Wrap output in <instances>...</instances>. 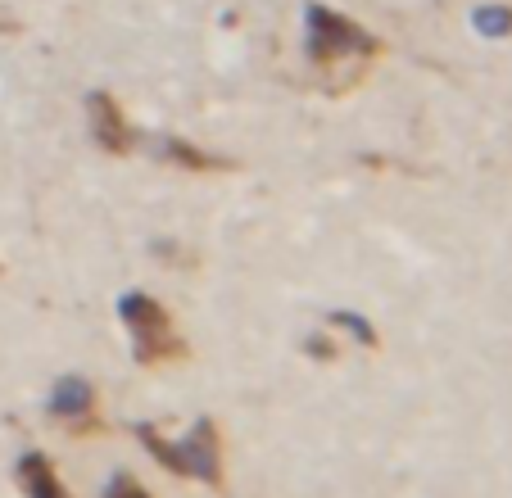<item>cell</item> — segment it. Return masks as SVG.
I'll list each match as a JSON object with an SVG mask.
<instances>
[{"mask_svg":"<svg viewBox=\"0 0 512 498\" xmlns=\"http://www.w3.org/2000/svg\"><path fill=\"white\" fill-rule=\"evenodd\" d=\"M136 440L145 444V453H150L159 467L173 471V476L200 480V485L218 489V494L227 489V471H223V431H218V422H213V417H200V422L186 431V440H168V435H159V426L141 422V426H136Z\"/></svg>","mask_w":512,"mask_h":498,"instance_id":"cell-1","label":"cell"},{"mask_svg":"<svg viewBox=\"0 0 512 498\" xmlns=\"http://www.w3.org/2000/svg\"><path fill=\"white\" fill-rule=\"evenodd\" d=\"M304 23H309V59L322 68V73H340L345 64L363 68L368 59L381 55V41L372 37L363 23L327 10V5H318V0L304 10Z\"/></svg>","mask_w":512,"mask_h":498,"instance_id":"cell-2","label":"cell"},{"mask_svg":"<svg viewBox=\"0 0 512 498\" xmlns=\"http://www.w3.org/2000/svg\"><path fill=\"white\" fill-rule=\"evenodd\" d=\"M118 317L123 326L132 331V354L141 367H164V363H182L191 349L186 340L173 331V317L168 308L159 304L155 295H145V290H127L118 299Z\"/></svg>","mask_w":512,"mask_h":498,"instance_id":"cell-3","label":"cell"},{"mask_svg":"<svg viewBox=\"0 0 512 498\" xmlns=\"http://www.w3.org/2000/svg\"><path fill=\"white\" fill-rule=\"evenodd\" d=\"M50 417L55 422H64L73 435H91L100 431V399H96V385L82 381V376H64V381H55V390H50Z\"/></svg>","mask_w":512,"mask_h":498,"instance_id":"cell-4","label":"cell"},{"mask_svg":"<svg viewBox=\"0 0 512 498\" xmlns=\"http://www.w3.org/2000/svg\"><path fill=\"white\" fill-rule=\"evenodd\" d=\"M87 114H91V136L105 154H127L136 145L132 127H127V114L118 109V100L109 91H91L87 100Z\"/></svg>","mask_w":512,"mask_h":498,"instance_id":"cell-5","label":"cell"},{"mask_svg":"<svg viewBox=\"0 0 512 498\" xmlns=\"http://www.w3.org/2000/svg\"><path fill=\"white\" fill-rule=\"evenodd\" d=\"M14 476H19V485H23V494L28 498H73L64 489V480H59V471H55V462L46 458V453H23L19 458V467H14Z\"/></svg>","mask_w":512,"mask_h":498,"instance_id":"cell-6","label":"cell"},{"mask_svg":"<svg viewBox=\"0 0 512 498\" xmlns=\"http://www.w3.org/2000/svg\"><path fill=\"white\" fill-rule=\"evenodd\" d=\"M159 154H164L168 163H177V168H186V173H227V168H236L232 159H218V154L195 150V145L182 141V136H168V141H159Z\"/></svg>","mask_w":512,"mask_h":498,"instance_id":"cell-7","label":"cell"},{"mask_svg":"<svg viewBox=\"0 0 512 498\" xmlns=\"http://www.w3.org/2000/svg\"><path fill=\"white\" fill-rule=\"evenodd\" d=\"M327 326H336V331H345V336H349V340H354V345H358V349H377V345H381V336H377V326H372V322H368V317H358V313H349V308H345V313H340V308H336V313H327Z\"/></svg>","mask_w":512,"mask_h":498,"instance_id":"cell-8","label":"cell"},{"mask_svg":"<svg viewBox=\"0 0 512 498\" xmlns=\"http://www.w3.org/2000/svg\"><path fill=\"white\" fill-rule=\"evenodd\" d=\"M476 32L481 37H512V10L508 5H481V10L472 14Z\"/></svg>","mask_w":512,"mask_h":498,"instance_id":"cell-9","label":"cell"},{"mask_svg":"<svg viewBox=\"0 0 512 498\" xmlns=\"http://www.w3.org/2000/svg\"><path fill=\"white\" fill-rule=\"evenodd\" d=\"M105 498H150V489L141 485V480L132 476V471H118L114 480H109V489H105Z\"/></svg>","mask_w":512,"mask_h":498,"instance_id":"cell-10","label":"cell"},{"mask_svg":"<svg viewBox=\"0 0 512 498\" xmlns=\"http://www.w3.org/2000/svg\"><path fill=\"white\" fill-rule=\"evenodd\" d=\"M304 349H309V358H318V363H331V358H336V349H331L327 336H313Z\"/></svg>","mask_w":512,"mask_h":498,"instance_id":"cell-11","label":"cell"}]
</instances>
